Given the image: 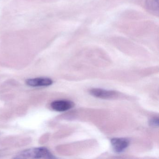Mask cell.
Masks as SVG:
<instances>
[{
	"label": "cell",
	"instance_id": "52a82bcc",
	"mask_svg": "<svg viewBox=\"0 0 159 159\" xmlns=\"http://www.w3.org/2000/svg\"><path fill=\"white\" fill-rule=\"evenodd\" d=\"M150 124L151 126H152V127H158L159 126V119L156 117L153 118L150 122Z\"/></svg>",
	"mask_w": 159,
	"mask_h": 159
},
{
	"label": "cell",
	"instance_id": "3957f363",
	"mask_svg": "<svg viewBox=\"0 0 159 159\" xmlns=\"http://www.w3.org/2000/svg\"><path fill=\"white\" fill-rule=\"evenodd\" d=\"M111 146L115 152L120 153L128 147L129 141L125 138H113L111 140Z\"/></svg>",
	"mask_w": 159,
	"mask_h": 159
},
{
	"label": "cell",
	"instance_id": "7a4b0ae2",
	"mask_svg": "<svg viewBox=\"0 0 159 159\" xmlns=\"http://www.w3.org/2000/svg\"><path fill=\"white\" fill-rule=\"evenodd\" d=\"M52 80L48 78H37L30 79L26 80L27 85L30 87H46L52 85Z\"/></svg>",
	"mask_w": 159,
	"mask_h": 159
},
{
	"label": "cell",
	"instance_id": "6da1fadb",
	"mask_svg": "<svg viewBox=\"0 0 159 159\" xmlns=\"http://www.w3.org/2000/svg\"><path fill=\"white\" fill-rule=\"evenodd\" d=\"M55 157L46 148H35L19 152L15 158L18 159H54Z\"/></svg>",
	"mask_w": 159,
	"mask_h": 159
},
{
	"label": "cell",
	"instance_id": "5b68a950",
	"mask_svg": "<svg viewBox=\"0 0 159 159\" xmlns=\"http://www.w3.org/2000/svg\"><path fill=\"white\" fill-rule=\"evenodd\" d=\"M90 93L92 95L101 98H111L115 96L116 93L114 91H107L101 89H93L90 91Z\"/></svg>",
	"mask_w": 159,
	"mask_h": 159
},
{
	"label": "cell",
	"instance_id": "277c9868",
	"mask_svg": "<svg viewBox=\"0 0 159 159\" xmlns=\"http://www.w3.org/2000/svg\"><path fill=\"white\" fill-rule=\"evenodd\" d=\"M51 107L53 110L57 111H65L73 107L72 102L68 100H58L52 102Z\"/></svg>",
	"mask_w": 159,
	"mask_h": 159
},
{
	"label": "cell",
	"instance_id": "8992f818",
	"mask_svg": "<svg viewBox=\"0 0 159 159\" xmlns=\"http://www.w3.org/2000/svg\"><path fill=\"white\" fill-rule=\"evenodd\" d=\"M145 5L148 11L154 15H159V0H146Z\"/></svg>",
	"mask_w": 159,
	"mask_h": 159
}]
</instances>
